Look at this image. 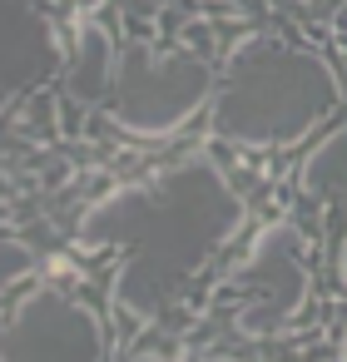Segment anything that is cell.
Instances as JSON below:
<instances>
[{
	"label": "cell",
	"instance_id": "1",
	"mask_svg": "<svg viewBox=\"0 0 347 362\" xmlns=\"http://www.w3.org/2000/svg\"><path fill=\"white\" fill-rule=\"evenodd\" d=\"M337 75L278 40H243L213 95V129L238 144H293L337 110Z\"/></svg>",
	"mask_w": 347,
	"mask_h": 362
},
{
	"label": "cell",
	"instance_id": "2",
	"mask_svg": "<svg viewBox=\"0 0 347 362\" xmlns=\"http://www.w3.org/2000/svg\"><path fill=\"white\" fill-rule=\"evenodd\" d=\"M213 85H218V70L208 60H199V55H159V50L134 45L114 70L110 119L134 139H164V134H174L179 124H189L204 110Z\"/></svg>",
	"mask_w": 347,
	"mask_h": 362
},
{
	"label": "cell",
	"instance_id": "3",
	"mask_svg": "<svg viewBox=\"0 0 347 362\" xmlns=\"http://www.w3.org/2000/svg\"><path fill=\"white\" fill-rule=\"evenodd\" d=\"M6 357H105V327L85 303L40 288L16 308Z\"/></svg>",
	"mask_w": 347,
	"mask_h": 362
},
{
	"label": "cell",
	"instance_id": "4",
	"mask_svg": "<svg viewBox=\"0 0 347 362\" xmlns=\"http://www.w3.org/2000/svg\"><path fill=\"white\" fill-rule=\"evenodd\" d=\"M298 253H302V248H298V233H293L288 223H273V228L258 238L248 268L268 283V293H263L253 308L238 313V332H243V337H268L278 322H288V317L298 313V303H302V293H307V273H302Z\"/></svg>",
	"mask_w": 347,
	"mask_h": 362
}]
</instances>
